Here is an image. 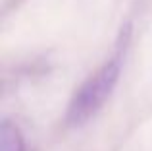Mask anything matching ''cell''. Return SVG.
Wrapping results in <instances>:
<instances>
[{"mask_svg":"<svg viewBox=\"0 0 152 151\" xmlns=\"http://www.w3.org/2000/svg\"><path fill=\"white\" fill-rule=\"evenodd\" d=\"M127 41H129V31L125 29V33H121V37H119L114 54L89 79H85L83 85L77 89V93L73 95L66 113V120L69 126L77 128V126L89 122L110 99L112 91L115 89V83L121 76Z\"/></svg>","mask_w":152,"mask_h":151,"instance_id":"cell-1","label":"cell"},{"mask_svg":"<svg viewBox=\"0 0 152 151\" xmlns=\"http://www.w3.org/2000/svg\"><path fill=\"white\" fill-rule=\"evenodd\" d=\"M0 151H25V144L18 126L8 120L0 124Z\"/></svg>","mask_w":152,"mask_h":151,"instance_id":"cell-2","label":"cell"}]
</instances>
